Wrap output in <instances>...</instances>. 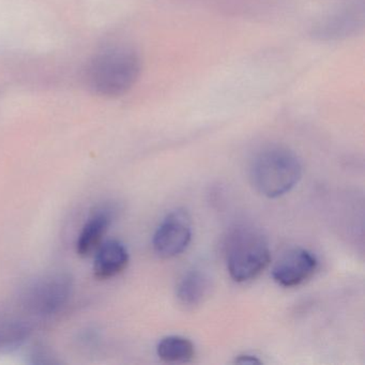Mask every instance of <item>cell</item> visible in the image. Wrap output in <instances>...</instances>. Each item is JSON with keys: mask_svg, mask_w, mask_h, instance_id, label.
Listing matches in <instances>:
<instances>
[{"mask_svg": "<svg viewBox=\"0 0 365 365\" xmlns=\"http://www.w3.org/2000/svg\"><path fill=\"white\" fill-rule=\"evenodd\" d=\"M142 70V61L133 48H108L95 56L87 68L91 89L106 97H119L133 87Z\"/></svg>", "mask_w": 365, "mask_h": 365, "instance_id": "obj_1", "label": "cell"}, {"mask_svg": "<svg viewBox=\"0 0 365 365\" xmlns=\"http://www.w3.org/2000/svg\"><path fill=\"white\" fill-rule=\"evenodd\" d=\"M302 177L300 160L292 151L271 147L256 155L250 168L254 189L268 198L289 193Z\"/></svg>", "mask_w": 365, "mask_h": 365, "instance_id": "obj_2", "label": "cell"}, {"mask_svg": "<svg viewBox=\"0 0 365 365\" xmlns=\"http://www.w3.org/2000/svg\"><path fill=\"white\" fill-rule=\"evenodd\" d=\"M225 256L230 277L238 283H245L256 279L268 268L270 245L259 230L242 226L232 230L228 237Z\"/></svg>", "mask_w": 365, "mask_h": 365, "instance_id": "obj_3", "label": "cell"}, {"mask_svg": "<svg viewBox=\"0 0 365 365\" xmlns=\"http://www.w3.org/2000/svg\"><path fill=\"white\" fill-rule=\"evenodd\" d=\"M191 239V217L185 209H176L164 217L155 230L153 249L160 257H176L187 250Z\"/></svg>", "mask_w": 365, "mask_h": 365, "instance_id": "obj_4", "label": "cell"}, {"mask_svg": "<svg viewBox=\"0 0 365 365\" xmlns=\"http://www.w3.org/2000/svg\"><path fill=\"white\" fill-rule=\"evenodd\" d=\"M317 268V258L313 253L302 247H294L284 253L273 266L272 277L283 287H297L311 279Z\"/></svg>", "mask_w": 365, "mask_h": 365, "instance_id": "obj_5", "label": "cell"}, {"mask_svg": "<svg viewBox=\"0 0 365 365\" xmlns=\"http://www.w3.org/2000/svg\"><path fill=\"white\" fill-rule=\"evenodd\" d=\"M71 279L65 274L53 275L36 283L26 294V303L42 315L53 314L69 298Z\"/></svg>", "mask_w": 365, "mask_h": 365, "instance_id": "obj_6", "label": "cell"}, {"mask_svg": "<svg viewBox=\"0 0 365 365\" xmlns=\"http://www.w3.org/2000/svg\"><path fill=\"white\" fill-rule=\"evenodd\" d=\"M129 253L117 240L102 242L96 251L93 274L98 279H108L120 274L129 264Z\"/></svg>", "mask_w": 365, "mask_h": 365, "instance_id": "obj_7", "label": "cell"}, {"mask_svg": "<svg viewBox=\"0 0 365 365\" xmlns=\"http://www.w3.org/2000/svg\"><path fill=\"white\" fill-rule=\"evenodd\" d=\"M211 290V279L204 271H187L177 284L176 297L181 305L193 309L204 302Z\"/></svg>", "mask_w": 365, "mask_h": 365, "instance_id": "obj_8", "label": "cell"}, {"mask_svg": "<svg viewBox=\"0 0 365 365\" xmlns=\"http://www.w3.org/2000/svg\"><path fill=\"white\" fill-rule=\"evenodd\" d=\"M110 221L112 217L108 210H99L89 217L76 243V252L78 255L87 257L99 249L110 227Z\"/></svg>", "mask_w": 365, "mask_h": 365, "instance_id": "obj_9", "label": "cell"}, {"mask_svg": "<svg viewBox=\"0 0 365 365\" xmlns=\"http://www.w3.org/2000/svg\"><path fill=\"white\" fill-rule=\"evenodd\" d=\"M158 356L166 363H187L195 358V346L187 337L170 335L158 344Z\"/></svg>", "mask_w": 365, "mask_h": 365, "instance_id": "obj_10", "label": "cell"}, {"mask_svg": "<svg viewBox=\"0 0 365 365\" xmlns=\"http://www.w3.org/2000/svg\"><path fill=\"white\" fill-rule=\"evenodd\" d=\"M356 26V16L344 14L337 16L331 22H327L324 27H319V35L324 37H339Z\"/></svg>", "mask_w": 365, "mask_h": 365, "instance_id": "obj_11", "label": "cell"}, {"mask_svg": "<svg viewBox=\"0 0 365 365\" xmlns=\"http://www.w3.org/2000/svg\"><path fill=\"white\" fill-rule=\"evenodd\" d=\"M235 363H239V364H262V361L259 360L256 356H252V354H239L235 359Z\"/></svg>", "mask_w": 365, "mask_h": 365, "instance_id": "obj_12", "label": "cell"}]
</instances>
